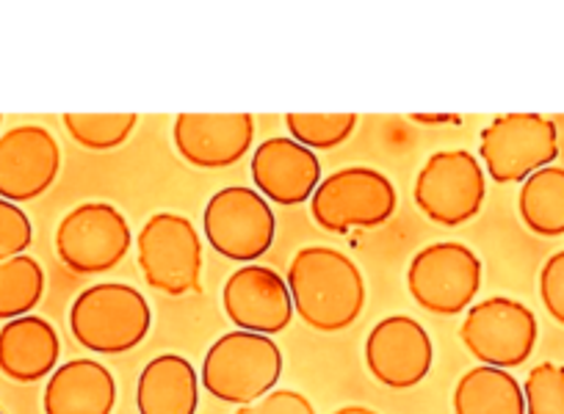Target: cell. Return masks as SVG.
<instances>
[{"mask_svg":"<svg viewBox=\"0 0 564 414\" xmlns=\"http://www.w3.org/2000/svg\"><path fill=\"white\" fill-rule=\"evenodd\" d=\"M525 414H564V364L540 362L523 384Z\"/></svg>","mask_w":564,"mask_h":414,"instance_id":"25","label":"cell"},{"mask_svg":"<svg viewBox=\"0 0 564 414\" xmlns=\"http://www.w3.org/2000/svg\"><path fill=\"white\" fill-rule=\"evenodd\" d=\"M139 414H197L199 379L194 364L177 353H161L144 364L135 384Z\"/></svg>","mask_w":564,"mask_h":414,"instance_id":"19","label":"cell"},{"mask_svg":"<svg viewBox=\"0 0 564 414\" xmlns=\"http://www.w3.org/2000/svg\"><path fill=\"white\" fill-rule=\"evenodd\" d=\"M203 227L216 254L247 265L263 258L276 236V219L269 201L243 185H230L210 196Z\"/></svg>","mask_w":564,"mask_h":414,"instance_id":"10","label":"cell"},{"mask_svg":"<svg viewBox=\"0 0 564 414\" xmlns=\"http://www.w3.org/2000/svg\"><path fill=\"white\" fill-rule=\"evenodd\" d=\"M366 364L379 384L390 390H412L435 364L430 331L410 315L382 318L366 340Z\"/></svg>","mask_w":564,"mask_h":414,"instance_id":"12","label":"cell"},{"mask_svg":"<svg viewBox=\"0 0 564 414\" xmlns=\"http://www.w3.org/2000/svg\"><path fill=\"white\" fill-rule=\"evenodd\" d=\"M282 375V351L265 335L227 331L208 348L203 362V386L219 401L247 406L276 386Z\"/></svg>","mask_w":564,"mask_h":414,"instance_id":"3","label":"cell"},{"mask_svg":"<svg viewBox=\"0 0 564 414\" xmlns=\"http://www.w3.org/2000/svg\"><path fill=\"white\" fill-rule=\"evenodd\" d=\"M454 414H525L523 386L509 370L476 364L454 386Z\"/></svg>","mask_w":564,"mask_h":414,"instance_id":"20","label":"cell"},{"mask_svg":"<svg viewBox=\"0 0 564 414\" xmlns=\"http://www.w3.org/2000/svg\"><path fill=\"white\" fill-rule=\"evenodd\" d=\"M0 414H3V412H0Z\"/></svg>","mask_w":564,"mask_h":414,"instance_id":"32","label":"cell"},{"mask_svg":"<svg viewBox=\"0 0 564 414\" xmlns=\"http://www.w3.org/2000/svg\"><path fill=\"white\" fill-rule=\"evenodd\" d=\"M62 172V146L42 124H20L0 135V199L31 201Z\"/></svg>","mask_w":564,"mask_h":414,"instance_id":"14","label":"cell"},{"mask_svg":"<svg viewBox=\"0 0 564 414\" xmlns=\"http://www.w3.org/2000/svg\"><path fill=\"white\" fill-rule=\"evenodd\" d=\"M135 113H64V128L84 150H117L135 130Z\"/></svg>","mask_w":564,"mask_h":414,"instance_id":"23","label":"cell"},{"mask_svg":"<svg viewBox=\"0 0 564 414\" xmlns=\"http://www.w3.org/2000/svg\"><path fill=\"white\" fill-rule=\"evenodd\" d=\"M117 381L97 359H73L51 373L42 395L45 414H111Z\"/></svg>","mask_w":564,"mask_h":414,"instance_id":"18","label":"cell"},{"mask_svg":"<svg viewBox=\"0 0 564 414\" xmlns=\"http://www.w3.org/2000/svg\"><path fill=\"white\" fill-rule=\"evenodd\" d=\"M540 337L536 315L523 302L507 296L474 304L459 326V340L479 364L512 370L525 364Z\"/></svg>","mask_w":564,"mask_h":414,"instance_id":"11","label":"cell"},{"mask_svg":"<svg viewBox=\"0 0 564 414\" xmlns=\"http://www.w3.org/2000/svg\"><path fill=\"white\" fill-rule=\"evenodd\" d=\"M518 210L523 225L540 238L564 236V168L545 166L523 179L518 194Z\"/></svg>","mask_w":564,"mask_h":414,"instance_id":"21","label":"cell"},{"mask_svg":"<svg viewBox=\"0 0 564 414\" xmlns=\"http://www.w3.org/2000/svg\"><path fill=\"white\" fill-rule=\"evenodd\" d=\"M479 155L496 183H523L558 157L556 124L542 113H503L481 130Z\"/></svg>","mask_w":564,"mask_h":414,"instance_id":"8","label":"cell"},{"mask_svg":"<svg viewBox=\"0 0 564 414\" xmlns=\"http://www.w3.org/2000/svg\"><path fill=\"white\" fill-rule=\"evenodd\" d=\"M221 307L241 331L280 335L294 320V298L289 282L265 265H241L232 271L221 291Z\"/></svg>","mask_w":564,"mask_h":414,"instance_id":"13","label":"cell"},{"mask_svg":"<svg viewBox=\"0 0 564 414\" xmlns=\"http://www.w3.org/2000/svg\"><path fill=\"white\" fill-rule=\"evenodd\" d=\"M175 150L197 168H227L241 161L254 139L249 113H181L172 128Z\"/></svg>","mask_w":564,"mask_h":414,"instance_id":"16","label":"cell"},{"mask_svg":"<svg viewBox=\"0 0 564 414\" xmlns=\"http://www.w3.org/2000/svg\"><path fill=\"white\" fill-rule=\"evenodd\" d=\"M399 194L382 172L349 166L327 174L311 196V216L322 230L346 236L355 227H379L395 214Z\"/></svg>","mask_w":564,"mask_h":414,"instance_id":"4","label":"cell"},{"mask_svg":"<svg viewBox=\"0 0 564 414\" xmlns=\"http://www.w3.org/2000/svg\"><path fill=\"white\" fill-rule=\"evenodd\" d=\"M540 296L547 315L564 326V249L551 254L540 271Z\"/></svg>","mask_w":564,"mask_h":414,"instance_id":"27","label":"cell"},{"mask_svg":"<svg viewBox=\"0 0 564 414\" xmlns=\"http://www.w3.org/2000/svg\"><path fill=\"white\" fill-rule=\"evenodd\" d=\"M291 139L307 150H335L357 128L355 113H289L285 117Z\"/></svg>","mask_w":564,"mask_h":414,"instance_id":"24","label":"cell"},{"mask_svg":"<svg viewBox=\"0 0 564 414\" xmlns=\"http://www.w3.org/2000/svg\"><path fill=\"white\" fill-rule=\"evenodd\" d=\"M410 119L412 122H417V124H459L463 122V119L459 117H452V113H443V117H426V113H410Z\"/></svg>","mask_w":564,"mask_h":414,"instance_id":"29","label":"cell"},{"mask_svg":"<svg viewBox=\"0 0 564 414\" xmlns=\"http://www.w3.org/2000/svg\"><path fill=\"white\" fill-rule=\"evenodd\" d=\"M139 269L153 291L186 296L199 291L203 241L192 221L181 214H155L135 238Z\"/></svg>","mask_w":564,"mask_h":414,"instance_id":"7","label":"cell"},{"mask_svg":"<svg viewBox=\"0 0 564 414\" xmlns=\"http://www.w3.org/2000/svg\"><path fill=\"white\" fill-rule=\"evenodd\" d=\"M62 340L40 315L7 320L0 329V373L18 384H34L58 368Z\"/></svg>","mask_w":564,"mask_h":414,"instance_id":"17","label":"cell"},{"mask_svg":"<svg viewBox=\"0 0 564 414\" xmlns=\"http://www.w3.org/2000/svg\"><path fill=\"white\" fill-rule=\"evenodd\" d=\"M153 326L148 298L124 282H100L80 293L69 309V329L75 340L95 353L133 351Z\"/></svg>","mask_w":564,"mask_h":414,"instance_id":"2","label":"cell"},{"mask_svg":"<svg viewBox=\"0 0 564 414\" xmlns=\"http://www.w3.org/2000/svg\"><path fill=\"white\" fill-rule=\"evenodd\" d=\"M333 414H379V412H373V408H368V406H360V403H351V406L335 408Z\"/></svg>","mask_w":564,"mask_h":414,"instance_id":"30","label":"cell"},{"mask_svg":"<svg viewBox=\"0 0 564 414\" xmlns=\"http://www.w3.org/2000/svg\"><path fill=\"white\" fill-rule=\"evenodd\" d=\"M249 172L258 194L282 207L302 205L316 194L322 183V161L316 152L285 135L260 141L258 150L252 152Z\"/></svg>","mask_w":564,"mask_h":414,"instance_id":"15","label":"cell"},{"mask_svg":"<svg viewBox=\"0 0 564 414\" xmlns=\"http://www.w3.org/2000/svg\"><path fill=\"white\" fill-rule=\"evenodd\" d=\"M285 282L300 318L324 335L349 329L366 307L362 271L338 249L307 247L296 252Z\"/></svg>","mask_w":564,"mask_h":414,"instance_id":"1","label":"cell"},{"mask_svg":"<svg viewBox=\"0 0 564 414\" xmlns=\"http://www.w3.org/2000/svg\"><path fill=\"white\" fill-rule=\"evenodd\" d=\"M485 196V168L468 150H441L430 155L412 188L417 210L441 227H459L476 219Z\"/></svg>","mask_w":564,"mask_h":414,"instance_id":"5","label":"cell"},{"mask_svg":"<svg viewBox=\"0 0 564 414\" xmlns=\"http://www.w3.org/2000/svg\"><path fill=\"white\" fill-rule=\"evenodd\" d=\"M236 414H316V406L296 390H271L260 401L238 406Z\"/></svg>","mask_w":564,"mask_h":414,"instance_id":"28","label":"cell"},{"mask_svg":"<svg viewBox=\"0 0 564 414\" xmlns=\"http://www.w3.org/2000/svg\"><path fill=\"white\" fill-rule=\"evenodd\" d=\"M34 241V227L29 216L14 201L0 199V260L25 254Z\"/></svg>","mask_w":564,"mask_h":414,"instance_id":"26","label":"cell"},{"mask_svg":"<svg viewBox=\"0 0 564 414\" xmlns=\"http://www.w3.org/2000/svg\"><path fill=\"white\" fill-rule=\"evenodd\" d=\"M45 296V271L29 254L0 260V320L31 315Z\"/></svg>","mask_w":564,"mask_h":414,"instance_id":"22","label":"cell"},{"mask_svg":"<svg viewBox=\"0 0 564 414\" xmlns=\"http://www.w3.org/2000/svg\"><path fill=\"white\" fill-rule=\"evenodd\" d=\"M133 232L128 219L108 201H84L73 207L56 230L58 260L84 276L117 269L130 252Z\"/></svg>","mask_w":564,"mask_h":414,"instance_id":"9","label":"cell"},{"mask_svg":"<svg viewBox=\"0 0 564 414\" xmlns=\"http://www.w3.org/2000/svg\"><path fill=\"white\" fill-rule=\"evenodd\" d=\"M481 260L465 243L443 241L421 249L406 269V291L421 309L452 318L474 304L481 287Z\"/></svg>","mask_w":564,"mask_h":414,"instance_id":"6","label":"cell"},{"mask_svg":"<svg viewBox=\"0 0 564 414\" xmlns=\"http://www.w3.org/2000/svg\"><path fill=\"white\" fill-rule=\"evenodd\" d=\"M0 122H3V117H0Z\"/></svg>","mask_w":564,"mask_h":414,"instance_id":"31","label":"cell"}]
</instances>
